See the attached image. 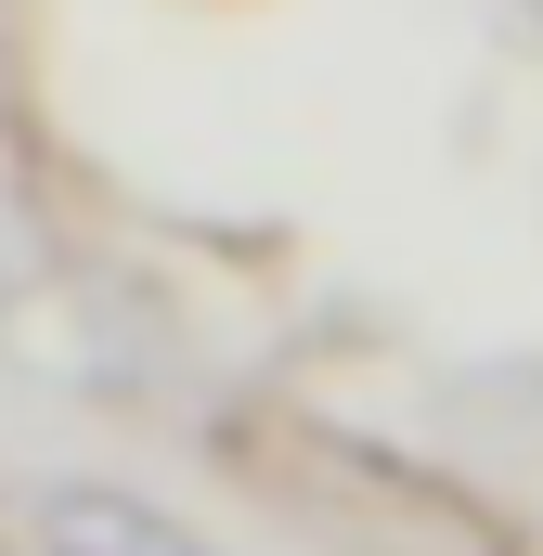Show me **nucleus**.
Here are the masks:
<instances>
[{"label": "nucleus", "instance_id": "f257e3e1", "mask_svg": "<svg viewBox=\"0 0 543 556\" xmlns=\"http://www.w3.org/2000/svg\"><path fill=\"white\" fill-rule=\"evenodd\" d=\"M13 556H207L194 531H168L155 505H130V492H26L13 505Z\"/></svg>", "mask_w": 543, "mask_h": 556}]
</instances>
